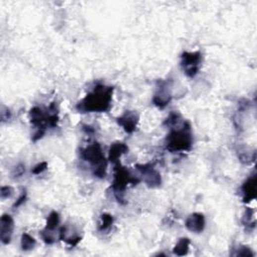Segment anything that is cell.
<instances>
[{
	"label": "cell",
	"mask_w": 257,
	"mask_h": 257,
	"mask_svg": "<svg viewBox=\"0 0 257 257\" xmlns=\"http://www.w3.org/2000/svg\"><path fill=\"white\" fill-rule=\"evenodd\" d=\"M114 89L99 85L78 105L81 112H107L111 107Z\"/></svg>",
	"instance_id": "1"
},
{
	"label": "cell",
	"mask_w": 257,
	"mask_h": 257,
	"mask_svg": "<svg viewBox=\"0 0 257 257\" xmlns=\"http://www.w3.org/2000/svg\"><path fill=\"white\" fill-rule=\"evenodd\" d=\"M190 129V125L184 123L181 129L172 131L167 138L166 149L172 153L189 151L193 143Z\"/></svg>",
	"instance_id": "2"
},
{
	"label": "cell",
	"mask_w": 257,
	"mask_h": 257,
	"mask_svg": "<svg viewBox=\"0 0 257 257\" xmlns=\"http://www.w3.org/2000/svg\"><path fill=\"white\" fill-rule=\"evenodd\" d=\"M82 157L87 162H90L94 167V175L99 178H103L105 176L106 163L103 155L102 147L99 143H94L87 148L82 150Z\"/></svg>",
	"instance_id": "3"
},
{
	"label": "cell",
	"mask_w": 257,
	"mask_h": 257,
	"mask_svg": "<svg viewBox=\"0 0 257 257\" xmlns=\"http://www.w3.org/2000/svg\"><path fill=\"white\" fill-rule=\"evenodd\" d=\"M139 180L132 177L129 171L122 165L118 164L115 168V178L113 182V189L116 196L118 194H124L129 184H137Z\"/></svg>",
	"instance_id": "4"
},
{
	"label": "cell",
	"mask_w": 257,
	"mask_h": 257,
	"mask_svg": "<svg viewBox=\"0 0 257 257\" xmlns=\"http://www.w3.org/2000/svg\"><path fill=\"white\" fill-rule=\"evenodd\" d=\"M202 55L199 51L196 52H184L182 54V66L184 68L186 76L189 78H194L200 67V62Z\"/></svg>",
	"instance_id": "5"
},
{
	"label": "cell",
	"mask_w": 257,
	"mask_h": 257,
	"mask_svg": "<svg viewBox=\"0 0 257 257\" xmlns=\"http://www.w3.org/2000/svg\"><path fill=\"white\" fill-rule=\"evenodd\" d=\"M137 169L141 172V174L145 177V182L150 187H157L162 184L161 175L158 171L155 170L153 164L146 165H138Z\"/></svg>",
	"instance_id": "6"
},
{
	"label": "cell",
	"mask_w": 257,
	"mask_h": 257,
	"mask_svg": "<svg viewBox=\"0 0 257 257\" xmlns=\"http://www.w3.org/2000/svg\"><path fill=\"white\" fill-rule=\"evenodd\" d=\"M14 228V221L10 215L4 214L0 220V239L3 244H8L11 241V236Z\"/></svg>",
	"instance_id": "7"
},
{
	"label": "cell",
	"mask_w": 257,
	"mask_h": 257,
	"mask_svg": "<svg viewBox=\"0 0 257 257\" xmlns=\"http://www.w3.org/2000/svg\"><path fill=\"white\" fill-rule=\"evenodd\" d=\"M186 227L194 233H201L205 228V217L201 213L191 214L186 220Z\"/></svg>",
	"instance_id": "8"
},
{
	"label": "cell",
	"mask_w": 257,
	"mask_h": 257,
	"mask_svg": "<svg viewBox=\"0 0 257 257\" xmlns=\"http://www.w3.org/2000/svg\"><path fill=\"white\" fill-rule=\"evenodd\" d=\"M138 122H139V117L134 112H126L122 117L118 119L119 125L122 126L124 130L129 134H132L133 132L136 131Z\"/></svg>",
	"instance_id": "9"
},
{
	"label": "cell",
	"mask_w": 257,
	"mask_h": 257,
	"mask_svg": "<svg viewBox=\"0 0 257 257\" xmlns=\"http://www.w3.org/2000/svg\"><path fill=\"white\" fill-rule=\"evenodd\" d=\"M171 99H172V97H171V94L169 93L167 83L161 82V86L158 89L157 94L153 98L154 103L157 106H159L161 108H164L171 102Z\"/></svg>",
	"instance_id": "10"
},
{
	"label": "cell",
	"mask_w": 257,
	"mask_h": 257,
	"mask_svg": "<svg viewBox=\"0 0 257 257\" xmlns=\"http://www.w3.org/2000/svg\"><path fill=\"white\" fill-rule=\"evenodd\" d=\"M241 189H242V194H243V202L249 203L255 199V197H256V178L254 175L245 181Z\"/></svg>",
	"instance_id": "11"
},
{
	"label": "cell",
	"mask_w": 257,
	"mask_h": 257,
	"mask_svg": "<svg viewBox=\"0 0 257 257\" xmlns=\"http://www.w3.org/2000/svg\"><path fill=\"white\" fill-rule=\"evenodd\" d=\"M129 151L128 146L124 143H115L111 146L108 151V160L111 162H118L122 155L126 154Z\"/></svg>",
	"instance_id": "12"
},
{
	"label": "cell",
	"mask_w": 257,
	"mask_h": 257,
	"mask_svg": "<svg viewBox=\"0 0 257 257\" xmlns=\"http://www.w3.org/2000/svg\"><path fill=\"white\" fill-rule=\"evenodd\" d=\"M189 246H190V240L188 238H182L176 244L173 251L176 255H179V256L186 255L189 251Z\"/></svg>",
	"instance_id": "13"
},
{
	"label": "cell",
	"mask_w": 257,
	"mask_h": 257,
	"mask_svg": "<svg viewBox=\"0 0 257 257\" xmlns=\"http://www.w3.org/2000/svg\"><path fill=\"white\" fill-rule=\"evenodd\" d=\"M35 247V240L29 234L23 233L21 236V248L24 251L32 250Z\"/></svg>",
	"instance_id": "14"
},
{
	"label": "cell",
	"mask_w": 257,
	"mask_h": 257,
	"mask_svg": "<svg viewBox=\"0 0 257 257\" xmlns=\"http://www.w3.org/2000/svg\"><path fill=\"white\" fill-rule=\"evenodd\" d=\"M59 223V216L56 212H51L48 218V223H47V227L46 229L53 231L57 225Z\"/></svg>",
	"instance_id": "15"
},
{
	"label": "cell",
	"mask_w": 257,
	"mask_h": 257,
	"mask_svg": "<svg viewBox=\"0 0 257 257\" xmlns=\"http://www.w3.org/2000/svg\"><path fill=\"white\" fill-rule=\"evenodd\" d=\"M101 219H102V222H101V225H100V227H99V229H100L101 231L106 230L107 228L111 227V226L113 225V223H114V218H113V216L107 214V213L103 214Z\"/></svg>",
	"instance_id": "16"
},
{
	"label": "cell",
	"mask_w": 257,
	"mask_h": 257,
	"mask_svg": "<svg viewBox=\"0 0 257 257\" xmlns=\"http://www.w3.org/2000/svg\"><path fill=\"white\" fill-rule=\"evenodd\" d=\"M47 169H48V163H47V162H42V163L36 165V166L32 169L31 172H32L34 175H39V174L43 173L44 171H46Z\"/></svg>",
	"instance_id": "17"
},
{
	"label": "cell",
	"mask_w": 257,
	"mask_h": 257,
	"mask_svg": "<svg viewBox=\"0 0 257 257\" xmlns=\"http://www.w3.org/2000/svg\"><path fill=\"white\" fill-rule=\"evenodd\" d=\"M12 193H13V189L11 187H9V186L2 187V189H1V198L2 199L9 198Z\"/></svg>",
	"instance_id": "18"
},
{
	"label": "cell",
	"mask_w": 257,
	"mask_h": 257,
	"mask_svg": "<svg viewBox=\"0 0 257 257\" xmlns=\"http://www.w3.org/2000/svg\"><path fill=\"white\" fill-rule=\"evenodd\" d=\"M26 196H27V195H26V192L24 191V192L19 196V198L17 199V201L15 202V204L13 205V207H14V208H17V207H19L20 205H22V204L25 202V200H26Z\"/></svg>",
	"instance_id": "19"
},
{
	"label": "cell",
	"mask_w": 257,
	"mask_h": 257,
	"mask_svg": "<svg viewBox=\"0 0 257 257\" xmlns=\"http://www.w3.org/2000/svg\"><path fill=\"white\" fill-rule=\"evenodd\" d=\"M237 255H246V256H252L253 255V253L250 251V249L249 248H247V247H242V248H240V250H239V252L237 253Z\"/></svg>",
	"instance_id": "20"
},
{
	"label": "cell",
	"mask_w": 257,
	"mask_h": 257,
	"mask_svg": "<svg viewBox=\"0 0 257 257\" xmlns=\"http://www.w3.org/2000/svg\"><path fill=\"white\" fill-rule=\"evenodd\" d=\"M16 170H15V174H14V176H16V177H19V176H21L24 172H25V167L24 166H22V165H19L17 168H15Z\"/></svg>",
	"instance_id": "21"
}]
</instances>
